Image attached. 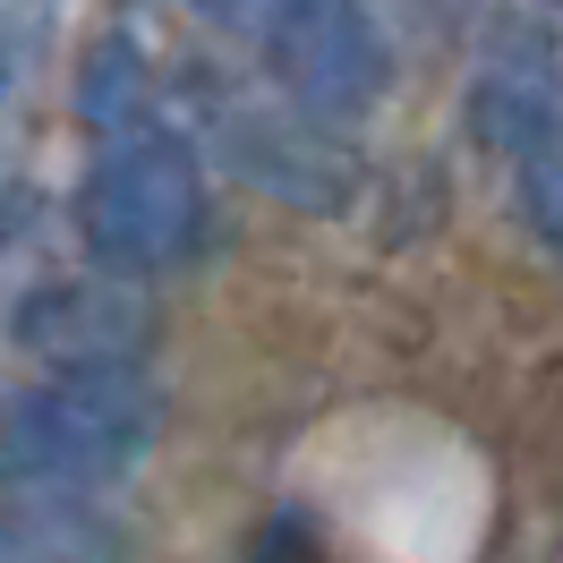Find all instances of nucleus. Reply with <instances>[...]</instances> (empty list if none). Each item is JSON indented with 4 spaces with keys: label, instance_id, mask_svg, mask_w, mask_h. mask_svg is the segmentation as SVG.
I'll use <instances>...</instances> for the list:
<instances>
[{
    "label": "nucleus",
    "instance_id": "f257e3e1",
    "mask_svg": "<svg viewBox=\"0 0 563 563\" xmlns=\"http://www.w3.org/2000/svg\"><path fill=\"white\" fill-rule=\"evenodd\" d=\"M154 444V393L120 358L60 367L9 401V478L18 487H95Z\"/></svg>",
    "mask_w": 563,
    "mask_h": 563
},
{
    "label": "nucleus",
    "instance_id": "f03ea898",
    "mask_svg": "<svg viewBox=\"0 0 563 563\" xmlns=\"http://www.w3.org/2000/svg\"><path fill=\"white\" fill-rule=\"evenodd\" d=\"M197 18L265 52V69L308 120L367 111L385 86V35L358 0H197Z\"/></svg>",
    "mask_w": 563,
    "mask_h": 563
},
{
    "label": "nucleus",
    "instance_id": "7ed1b4c3",
    "mask_svg": "<svg viewBox=\"0 0 563 563\" xmlns=\"http://www.w3.org/2000/svg\"><path fill=\"white\" fill-rule=\"evenodd\" d=\"M206 222V172L172 137H111L77 188V240L120 274L172 265Z\"/></svg>",
    "mask_w": 563,
    "mask_h": 563
},
{
    "label": "nucleus",
    "instance_id": "20e7f679",
    "mask_svg": "<svg viewBox=\"0 0 563 563\" xmlns=\"http://www.w3.org/2000/svg\"><path fill=\"white\" fill-rule=\"evenodd\" d=\"M555 120H563V103H555V52H547V35L495 43L478 86H470V137L495 145V154H521Z\"/></svg>",
    "mask_w": 563,
    "mask_h": 563
},
{
    "label": "nucleus",
    "instance_id": "39448f33",
    "mask_svg": "<svg viewBox=\"0 0 563 563\" xmlns=\"http://www.w3.org/2000/svg\"><path fill=\"white\" fill-rule=\"evenodd\" d=\"M231 154H240L247 179H265L299 206H333L351 179H342V154H324L317 129H299L290 111H231Z\"/></svg>",
    "mask_w": 563,
    "mask_h": 563
},
{
    "label": "nucleus",
    "instance_id": "423d86ee",
    "mask_svg": "<svg viewBox=\"0 0 563 563\" xmlns=\"http://www.w3.org/2000/svg\"><path fill=\"white\" fill-rule=\"evenodd\" d=\"M0 563H120V529L111 512L77 504V487H26V504L9 512Z\"/></svg>",
    "mask_w": 563,
    "mask_h": 563
},
{
    "label": "nucleus",
    "instance_id": "0eeeda50",
    "mask_svg": "<svg viewBox=\"0 0 563 563\" xmlns=\"http://www.w3.org/2000/svg\"><path fill=\"white\" fill-rule=\"evenodd\" d=\"M77 120L95 137H137V120H145V52L137 43L111 35L86 52V69H77Z\"/></svg>",
    "mask_w": 563,
    "mask_h": 563
},
{
    "label": "nucleus",
    "instance_id": "6e6552de",
    "mask_svg": "<svg viewBox=\"0 0 563 563\" xmlns=\"http://www.w3.org/2000/svg\"><path fill=\"white\" fill-rule=\"evenodd\" d=\"M512 188H521V222L563 256V120H555L538 145H521V154H512Z\"/></svg>",
    "mask_w": 563,
    "mask_h": 563
}]
</instances>
